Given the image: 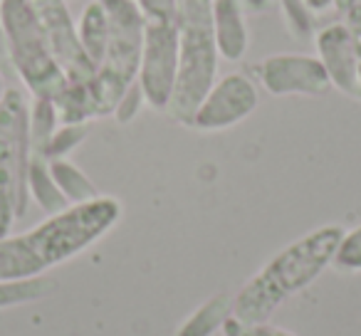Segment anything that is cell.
<instances>
[{
	"instance_id": "obj_5",
	"label": "cell",
	"mask_w": 361,
	"mask_h": 336,
	"mask_svg": "<svg viewBox=\"0 0 361 336\" xmlns=\"http://www.w3.org/2000/svg\"><path fill=\"white\" fill-rule=\"evenodd\" d=\"M109 20V37L102 62L97 65L94 94L99 116H109L116 101L136 82L141 65L146 20L134 0H99Z\"/></svg>"
},
{
	"instance_id": "obj_1",
	"label": "cell",
	"mask_w": 361,
	"mask_h": 336,
	"mask_svg": "<svg viewBox=\"0 0 361 336\" xmlns=\"http://www.w3.org/2000/svg\"><path fill=\"white\" fill-rule=\"evenodd\" d=\"M121 218V203L111 196L70 206L47 216L20 235L0 237V280H30L50 267L85 252L106 235Z\"/></svg>"
},
{
	"instance_id": "obj_6",
	"label": "cell",
	"mask_w": 361,
	"mask_h": 336,
	"mask_svg": "<svg viewBox=\"0 0 361 336\" xmlns=\"http://www.w3.org/2000/svg\"><path fill=\"white\" fill-rule=\"evenodd\" d=\"M30 106L20 89H6L0 99V237L27 211L30 166Z\"/></svg>"
},
{
	"instance_id": "obj_9",
	"label": "cell",
	"mask_w": 361,
	"mask_h": 336,
	"mask_svg": "<svg viewBox=\"0 0 361 336\" xmlns=\"http://www.w3.org/2000/svg\"><path fill=\"white\" fill-rule=\"evenodd\" d=\"M255 72L272 97H319L331 89L324 65L317 55L280 52L265 57Z\"/></svg>"
},
{
	"instance_id": "obj_10",
	"label": "cell",
	"mask_w": 361,
	"mask_h": 336,
	"mask_svg": "<svg viewBox=\"0 0 361 336\" xmlns=\"http://www.w3.org/2000/svg\"><path fill=\"white\" fill-rule=\"evenodd\" d=\"M37 15L45 27V35L50 40L52 55H55L60 70L65 72L67 82H92L97 75L94 65L82 50L77 23L72 20L65 0H32Z\"/></svg>"
},
{
	"instance_id": "obj_3",
	"label": "cell",
	"mask_w": 361,
	"mask_h": 336,
	"mask_svg": "<svg viewBox=\"0 0 361 336\" xmlns=\"http://www.w3.org/2000/svg\"><path fill=\"white\" fill-rule=\"evenodd\" d=\"M178 77L166 114L191 126L193 114L218 80L221 52L211 23V0H178Z\"/></svg>"
},
{
	"instance_id": "obj_18",
	"label": "cell",
	"mask_w": 361,
	"mask_h": 336,
	"mask_svg": "<svg viewBox=\"0 0 361 336\" xmlns=\"http://www.w3.org/2000/svg\"><path fill=\"white\" fill-rule=\"evenodd\" d=\"M60 126V116H57L55 101L52 99H32L30 106V151L42 156L50 136Z\"/></svg>"
},
{
	"instance_id": "obj_8",
	"label": "cell",
	"mask_w": 361,
	"mask_h": 336,
	"mask_svg": "<svg viewBox=\"0 0 361 336\" xmlns=\"http://www.w3.org/2000/svg\"><path fill=\"white\" fill-rule=\"evenodd\" d=\"M257 109V87L247 75L231 72L216 80L193 114L191 126L198 131H226L245 121Z\"/></svg>"
},
{
	"instance_id": "obj_7",
	"label": "cell",
	"mask_w": 361,
	"mask_h": 336,
	"mask_svg": "<svg viewBox=\"0 0 361 336\" xmlns=\"http://www.w3.org/2000/svg\"><path fill=\"white\" fill-rule=\"evenodd\" d=\"M178 77V25L176 23H146L141 47L139 82L146 104L154 111H166Z\"/></svg>"
},
{
	"instance_id": "obj_19",
	"label": "cell",
	"mask_w": 361,
	"mask_h": 336,
	"mask_svg": "<svg viewBox=\"0 0 361 336\" xmlns=\"http://www.w3.org/2000/svg\"><path fill=\"white\" fill-rule=\"evenodd\" d=\"M280 11L285 18V27L292 37L297 40H312L317 32L314 15L310 8H307L305 0H280Z\"/></svg>"
},
{
	"instance_id": "obj_28",
	"label": "cell",
	"mask_w": 361,
	"mask_h": 336,
	"mask_svg": "<svg viewBox=\"0 0 361 336\" xmlns=\"http://www.w3.org/2000/svg\"><path fill=\"white\" fill-rule=\"evenodd\" d=\"M245 6L252 8V11H262V8L270 6V0H245Z\"/></svg>"
},
{
	"instance_id": "obj_14",
	"label": "cell",
	"mask_w": 361,
	"mask_h": 336,
	"mask_svg": "<svg viewBox=\"0 0 361 336\" xmlns=\"http://www.w3.org/2000/svg\"><path fill=\"white\" fill-rule=\"evenodd\" d=\"M77 35H80L82 50L97 70V65L104 57L106 37H109V20H106V11L99 0H92L82 11L80 20H77Z\"/></svg>"
},
{
	"instance_id": "obj_22",
	"label": "cell",
	"mask_w": 361,
	"mask_h": 336,
	"mask_svg": "<svg viewBox=\"0 0 361 336\" xmlns=\"http://www.w3.org/2000/svg\"><path fill=\"white\" fill-rule=\"evenodd\" d=\"M334 8L339 11L341 25L346 27L351 42H354L356 57H359V72H361V0H334Z\"/></svg>"
},
{
	"instance_id": "obj_25",
	"label": "cell",
	"mask_w": 361,
	"mask_h": 336,
	"mask_svg": "<svg viewBox=\"0 0 361 336\" xmlns=\"http://www.w3.org/2000/svg\"><path fill=\"white\" fill-rule=\"evenodd\" d=\"M146 23H176L178 0H134Z\"/></svg>"
},
{
	"instance_id": "obj_4",
	"label": "cell",
	"mask_w": 361,
	"mask_h": 336,
	"mask_svg": "<svg viewBox=\"0 0 361 336\" xmlns=\"http://www.w3.org/2000/svg\"><path fill=\"white\" fill-rule=\"evenodd\" d=\"M0 23L8 37V65L25 82L32 99H55L65 85V72L52 55L32 0H6L0 6Z\"/></svg>"
},
{
	"instance_id": "obj_20",
	"label": "cell",
	"mask_w": 361,
	"mask_h": 336,
	"mask_svg": "<svg viewBox=\"0 0 361 336\" xmlns=\"http://www.w3.org/2000/svg\"><path fill=\"white\" fill-rule=\"evenodd\" d=\"M85 139H87V124H60L55 129V134L50 136V141H47L42 156L47 161L67 158Z\"/></svg>"
},
{
	"instance_id": "obj_13",
	"label": "cell",
	"mask_w": 361,
	"mask_h": 336,
	"mask_svg": "<svg viewBox=\"0 0 361 336\" xmlns=\"http://www.w3.org/2000/svg\"><path fill=\"white\" fill-rule=\"evenodd\" d=\"M27 198H32L40 206V211L47 213V216H55V213H62L65 208H70L67 198L62 196L55 178H52L50 163H47L45 156L30 154V166H27Z\"/></svg>"
},
{
	"instance_id": "obj_16",
	"label": "cell",
	"mask_w": 361,
	"mask_h": 336,
	"mask_svg": "<svg viewBox=\"0 0 361 336\" xmlns=\"http://www.w3.org/2000/svg\"><path fill=\"white\" fill-rule=\"evenodd\" d=\"M50 163V173L55 178L57 188L62 191V196L67 198L70 206H80V203H87V201H94L97 196H102L97 191V186L90 181L82 168H77L72 161L67 158H52L47 161Z\"/></svg>"
},
{
	"instance_id": "obj_15",
	"label": "cell",
	"mask_w": 361,
	"mask_h": 336,
	"mask_svg": "<svg viewBox=\"0 0 361 336\" xmlns=\"http://www.w3.org/2000/svg\"><path fill=\"white\" fill-rule=\"evenodd\" d=\"M233 314V299L228 294H213L206 299L183 324L176 329V336H213L228 316Z\"/></svg>"
},
{
	"instance_id": "obj_26",
	"label": "cell",
	"mask_w": 361,
	"mask_h": 336,
	"mask_svg": "<svg viewBox=\"0 0 361 336\" xmlns=\"http://www.w3.org/2000/svg\"><path fill=\"white\" fill-rule=\"evenodd\" d=\"M305 3L312 13H326L329 8H334V0H305Z\"/></svg>"
},
{
	"instance_id": "obj_21",
	"label": "cell",
	"mask_w": 361,
	"mask_h": 336,
	"mask_svg": "<svg viewBox=\"0 0 361 336\" xmlns=\"http://www.w3.org/2000/svg\"><path fill=\"white\" fill-rule=\"evenodd\" d=\"M334 267L341 272H361V223L354 230H346L334 257Z\"/></svg>"
},
{
	"instance_id": "obj_29",
	"label": "cell",
	"mask_w": 361,
	"mask_h": 336,
	"mask_svg": "<svg viewBox=\"0 0 361 336\" xmlns=\"http://www.w3.org/2000/svg\"><path fill=\"white\" fill-rule=\"evenodd\" d=\"M6 94V80H3V70H0V99Z\"/></svg>"
},
{
	"instance_id": "obj_27",
	"label": "cell",
	"mask_w": 361,
	"mask_h": 336,
	"mask_svg": "<svg viewBox=\"0 0 361 336\" xmlns=\"http://www.w3.org/2000/svg\"><path fill=\"white\" fill-rule=\"evenodd\" d=\"M0 62H8V37L3 23H0Z\"/></svg>"
},
{
	"instance_id": "obj_11",
	"label": "cell",
	"mask_w": 361,
	"mask_h": 336,
	"mask_svg": "<svg viewBox=\"0 0 361 336\" xmlns=\"http://www.w3.org/2000/svg\"><path fill=\"white\" fill-rule=\"evenodd\" d=\"M319 62L329 77V85L346 94L349 99L361 101V72L354 42L341 23H329L319 27L312 37Z\"/></svg>"
},
{
	"instance_id": "obj_12",
	"label": "cell",
	"mask_w": 361,
	"mask_h": 336,
	"mask_svg": "<svg viewBox=\"0 0 361 336\" xmlns=\"http://www.w3.org/2000/svg\"><path fill=\"white\" fill-rule=\"evenodd\" d=\"M211 23L218 52H221L223 60H243L247 47H250L245 0H211Z\"/></svg>"
},
{
	"instance_id": "obj_24",
	"label": "cell",
	"mask_w": 361,
	"mask_h": 336,
	"mask_svg": "<svg viewBox=\"0 0 361 336\" xmlns=\"http://www.w3.org/2000/svg\"><path fill=\"white\" fill-rule=\"evenodd\" d=\"M146 99H144V92H141L139 82H134V85L129 87V89L121 94V99L116 101L114 111H111V116H114L119 124H131V121L139 116V111L144 109Z\"/></svg>"
},
{
	"instance_id": "obj_17",
	"label": "cell",
	"mask_w": 361,
	"mask_h": 336,
	"mask_svg": "<svg viewBox=\"0 0 361 336\" xmlns=\"http://www.w3.org/2000/svg\"><path fill=\"white\" fill-rule=\"evenodd\" d=\"M57 290V282L50 277H30V280H0V309L27 304L42 299Z\"/></svg>"
},
{
	"instance_id": "obj_30",
	"label": "cell",
	"mask_w": 361,
	"mask_h": 336,
	"mask_svg": "<svg viewBox=\"0 0 361 336\" xmlns=\"http://www.w3.org/2000/svg\"><path fill=\"white\" fill-rule=\"evenodd\" d=\"M3 3H6V0H0V6H3Z\"/></svg>"
},
{
	"instance_id": "obj_23",
	"label": "cell",
	"mask_w": 361,
	"mask_h": 336,
	"mask_svg": "<svg viewBox=\"0 0 361 336\" xmlns=\"http://www.w3.org/2000/svg\"><path fill=\"white\" fill-rule=\"evenodd\" d=\"M223 336H295L292 331L280 329V326H272L267 321H260V324H247V321H240L238 316H228V321L223 324Z\"/></svg>"
},
{
	"instance_id": "obj_2",
	"label": "cell",
	"mask_w": 361,
	"mask_h": 336,
	"mask_svg": "<svg viewBox=\"0 0 361 336\" xmlns=\"http://www.w3.org/2000/svg\"><path fill=\"white\" fill-rule=\"evenodd\" d=\"M344 235L341 225H322L282 247L240 287L233 299V316L247 324L270 321L290 297L307 290L326 267L334 265Z\"/></svg>"
}]
</instances>
